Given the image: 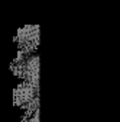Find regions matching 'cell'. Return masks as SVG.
I'll use <instances>...</instances> for the list:
<instances>
[{
	"label": "cell",
	"mask_w": 120,
	"mask_h": 122,
	"mask_svg": "<svg viewBox=\"0 0 120 122\" xmlns=\"http://www.w3.org/2000/svg\"><path fill=\"white\" fill-rule=\"evenodd\" d=\"M16 41L20 42L19 48L20 52L23 55L32 52L33 50H36L38 44H39V26L38 25H26L22 29H19Z\"/></svg>",
	"instance_id": "cell-1"
},
{
	"label": "cell",
	"mask_w": 120,
	"mask_h": 122,
	"mask_svg": "<svg viewBox=\"0 0 120 122\" xmlns=\"http://www.w3.org/2000/svg\"><path fill=\"white\" fill-rule=\"evenodd\" d=\"M38 96H39V89H36L29 81L23 80L20 84L16 86V89L13 92V103L14 106H20V108L25 109L26 105L31 103Z\"/></svg>",
	"instance_id": "cell-2"
},
{
	"label": "cell",
	"mask_w": 120,
	"mask_h": 122,
	"mask_svg": "<svg viewBox=\"0 0 120 122\" xmlns=\"http://www.w3.org/2000/svg\"><path fill=\"white\" fill-rule=\"evenodd\" d=\"M22 79L33 84L36 89H39V57L33 55L23 61V71Z\"/></svg>",
	"instance_id": "cell-3"
},
{
	"label": "cell",
	"mask_w": 120,
	"mask_h": 122,
	"mask_svg": "<svg viewBox=\"0 0 120 122\" xmlns=\"http://www.w3.org/2000/svg\"><path fill=\"white\" fill-rule=\"evenodd\" d=\"M22 122H39V109L33 112V115H31L29 118H23Z\"/></svg>",
	"instance_id": "cell-4"
}]
</instances>
